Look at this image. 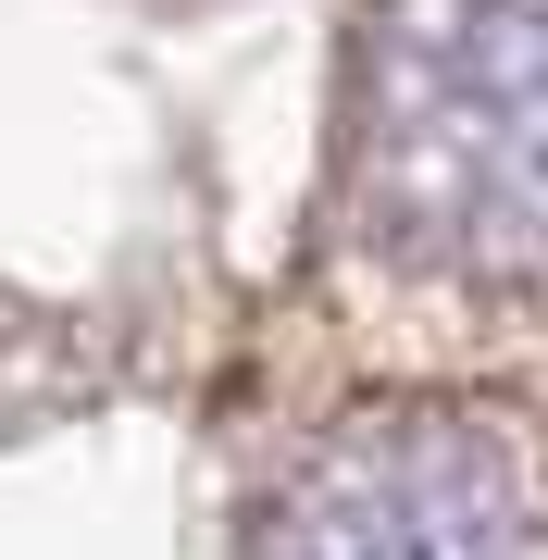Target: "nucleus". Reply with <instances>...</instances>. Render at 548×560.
<instances>
[{
	"instance_id": "1",
	"label": "nucleus",
	"mask_w": 548,
	"mask_h": 560,
	"mask_svg": "<svg viewBox=\"0 0 548 560\" xmlns=\"http://www.w3.org/2000/svg\"><path fill=\"white\" fill-rule=\"evenodd\" d=\"M362 175L448 261H548V0H374Z\"/></svg>"
},
{
	"instance_id": "2",
	"label": "nucleus",
	"mask_w": 548,
	"mask_h": 560,
	"mask_svg": "<svg viewBox=\"0 0 548 560\" xmlns=\"http://www.w3.org/2000/svg\"><path fill=\"white\" fill-rule=\"evenodd\" d=\"M536 486L511 436H399L374 474L337 486L312 560H536Z\"/></svg>"
}]
</instances>
